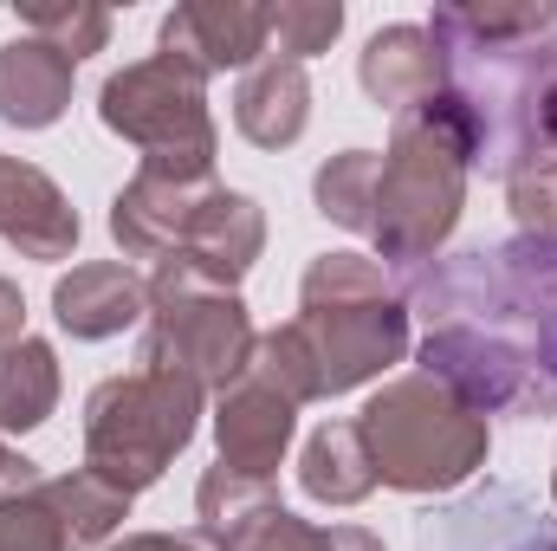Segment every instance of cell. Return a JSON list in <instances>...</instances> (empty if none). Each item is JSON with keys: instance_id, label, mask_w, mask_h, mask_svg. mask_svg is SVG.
<instances>
[{"instance_id": "obj_8", "label": "cell", "mask_w": 557, "mask_h": 551, "mask_svg": "<svg viewBox=\"0 0 557 551\" xmlns=\"http://www.w3.org/2000/svg\"><path fill=\"white\" fill-rule=\"evenodd\" d=\"M221 195L214 175H162L137 169L117 195H111V241L124 247V260H182L188 234L201 221V208Z\"/></svg>"}, {"instance_id": "obj_27", "label": "cell", "mask_w": 557, "mask_h": 551, "mask_svg": "<svg viewBox=\"0 0 557 551\" xmlns=\"http://www.w3.org/2000/svg\"><path fill=\"white\" fill-rule=\"evenodd\" d=\"M20 338H26V298H20V285H13V279L0 273V357H7Z\"/></svg>"}, {"instance_id": "obj_32", "label": "cell", "mask_w": 557, "mask_h": 551, "mask_svg": "<svg viewBox=\"0 0 557 551\" xmlns=\"http://www.w3.org/2000/svg\"><path fill=\"white\" fill-rule=\"evenodd\" d=\"M545 247H557V208H552V241H545Z\"/></svg>"}, {"instance_id": "obj_5", "label": "cell", "mask_w": 557, "mask_h": 551, "mask_svg": "<svg viewBox=\"0 0 557 551\" xmlns=\"http://www.w3.org/2000/svg\"><path fill=\"white\" fill-rule=\"evenodd\" d=\"M253 311L234 285L208 279L188 260H162L149 273V311H143V370L188 377L195 390H227L253 364Z\"/></svg>"}, {"instance_id": "obj_2", "label": "cell", "mask_w": 557, "mask_h": 551, "mask_svg": "<svg viewBox=\"0 0 557 551\" xmlns=\"http://www.w3.org/2000/svg\"><path fill=\"white\" fill-rule=\"evenodd\" d=\"M409 357V305L376 254H318L298 279V318L260 331L253 364L305 403L350 396Z\"/></svg>"}, {"instance_id": "obj_17", "label": "cell", "mask_w": 557, "mask_h": 551, "mask_svg": "<svg viewBox=\"0 0 557 551\" xmlns=\"http://www.w3.org/2000/svg\"><path fill=\"white\" fill-rule=\"evenodd\" d=\"M260 254H267V208H260L253 195H240V188H221V195L201 208V221H195L182 260L201 267L208 279H221V285H240V279L253 273Z\"/></svg>"}, {"instance_id": "obj_24", "label": "cell", "mask_w": 557, "mask_h": 551, "mask_svg": "<svg viewBox=\"0 0 557 551\" xmlns=\"http://www.w3.org/2000/svg\"><path fill=\"white\" fill-rule=\"evenodd\" d=\"M519 143H525V169L557 162V39L532 52L525 65V91H519ZM519 169V175H525Z\"/></svg>"}, {"instance_id": "obj_26", "label": "cell", "mask_w": 557, "mask_h": 551, "mask_svg": "<svg viewBox=\"0 0 557 551\" xmlns=\"http://www.w3.org/2000/svg\"><path fill=\"white\" fill-rule=\"evenodd\" d=\"M344 33V7L337 0H278L273 7V39H278V59L305 65L318 52H331V39Z\"/></svg>"}, {"instance_id": "obj_31", "label": "cell", "mask_w": 557, "mask_h": 551, "mask_svg": "<svg viewBox=\"0 0 557 551\" xmlns=\"http://www.w3.org/2000/svg\"><path fill=\"white\" fill-rule=\"evenodd\" d=\"M512 551H557V526H552V519H539V526H532Z\"/></svg>"}, {"instance_id": "obj_16", "label": "cell", "mask_w": 557, "mask_h": 551, "mask_svg": "<svg viewBox=\"0 0 557 551\" xmlns=\"http://www.w3.org/2000/svg\"><path fill=\"white\" fill-rule=\"evenodd\" d=\"M311 124V78L305 65L267 52L240 85H234V131L253 149H292Z\"/></svg>"}, {"instance_id": "obj_3", "label": "cell", "mask_w": 557, "mask_h": 551, "mask_svg": "<svg viewBox=\"0 0 557 551\" xmlns=\"http://www.w3.org/2000/svg\"><path fill=\"white\" fill-rule=\"evenodd\" d=\"M467 175H473V143L447 98H428L421 111L396 118L376 169V208H370L376 260L396 279L441 260L467 208Z\"/></svg>"}, {"instance_id": "obj_33", "label": "cell", "mask_w": 557, "mask_h": 551, "mask_svg": "<svg viewBox=\"0 0 557 551\" xmlns=\"http://www.w3.org/2000/svg\"><path fill=\"white\" fill-rule=\"evenodd\" d=\"M552 506H557V467H552Z\"/></svg>"}, {"instance_id": "obj_12", "label": "cell", "mask_w": 557, "mask_h": 551, "mask_svg": "<svg viewBox=\"0 0 557 551\" xmlns=\"http://www.w3.org/2000/svg\"><path fill=\"white\" fill-rule=\"evenodd\" d=\"M149 311V279L131 260H78L72 273L52 279V318L78 344H104L117 331L143 325Z\"/></svg>"}, {"instance_id": "obj_13", "label": "cell", "mask_w": 557, "mask_h": 551, "mask_svg": "<svg viewBox=\"0 0 557 551\" xmlns=\"http://www.w3.org/2000/svg\"><path fill=\"white\" fill-rule=\"evenodd\" d=\"M357 85H363V98L376 111H396V118H409L428 98H441L447 91V65H441L434 33L428 26H409V20L370 33V46L357 59Z\"/></svg>"}, {"instance_id": "obj_7", "label": "cell", "mask_w": 557, "mask_h": 551, "mask_svg": "<svg viewBox=\"0 0 557 551\" xmlns=\"http://www.w3.org/2000/svg\"><path fill=\"white\" fill-rule=\"evenodd\" d=\"M98 118L104 131L137 143V169H162V175H214L221 156V131L208 111V78L169 52H149L137 65L111 72L98 91Z\"/></svg>"}, {"instance_id": "obj_30", "label": "cell", "mask_w": 557, "mask_h": 551, "mask_svg": "<svg viewBox=\"0 0 557 551\" xmlns=\"http://www.w3.org/2000/svg\"><path fill=\"white\" fill-rule=\"evenodd\" d=\"M331 551H383L370 526H331Z\"/></svg>"}, {"instance_id": "obj_6", "label": "cell", "mask_w": 557, "mask_h": 551, "mask_svg": "<svg viewBox=\"0 0 557 551\" xmlns=\"http://www.w3.org/2000/svg\"><path fill=\"white\" fill-rule=\"evenodd\" d=\"M201 403H208V390H195L188 377H169V370L137 364L124 377H104L85 396V467H98L104 480H117L137 500L195 441Z\"/></svg>"}, {"instance_id": "obj_29", "label": "cell", "mask_w": 557, "mask_h": 551, "mask_svg": "<svg viewBox=\"0 0 557 551\" xmlns=\"http://www.w3.org/2000/svg\"><path fill=\"white\" fill-rule=\"evenodd\" d=\"M39 480V467L26 461V454H13L7 448V434H0V493H13V487H33Z\"/></svg>"}, {"instance_id": "obj_14", "label": "cell", "mask_w": 557, "mask_h": 551, "mask_svg": "<svg viewBox=\"0 0 557 551\" xmlns=\"http://www.w3.org/2000/svg\"><path fill=\"white\" fill-rule=\"evenodd\" d=\"M532 526H539V506H532L519 487L486 480L480 493H467V500L428 513L421 532H416V546L421 551H512Z\"/></svg>"}, {"instance_id": "obj_10", "label": "cell", "mask_w": 557, "mask_h": 551, "mask_svg": "<svg viewBox=\"0 0 557 551\" xmlns=\"http://www.w3.org/2000/svg\"><path fill=\"white\" fill-rule=\"evenodd\" d=\"M292 428H298V403L278 390L260 364H247V377H234L214 396V448H221L227 474L273 480L285 448H292Z\"/></svg>"}, {"instance_id": "obj_18", "label": "cell", "mask_w": 557, "mask_h": 551, "mask_svg": "<svg viewBox=\"0 0 557 551\" xmlns=\"http://www.w3.org/2000/svg\"><path fill=\"white\" fill-rule=\"evenodd\" d=\"M298 487L305 500L318 506H357L376 493V467H370V448L357 434V421H318L305 454H298Z\"/></svg>"}, {"instance_id": "obj_23", "label": "cell", "mask_w": 557, "mask_h": 551, "mask_svg": "<svg viewBox=\"0 0 557 551\" xmlns=\"http://www.w3.org/2000/svg\"><path fill=\"white\" fill-rule=\"evenodd\" d=\"M201 546L208 551H331V526H311V519L285 513L278 500H267L247 519L201 532Z\"/></svg>"}, {"instance_id": "obj_25", "label": "cell", "mask_w": 557, "mask_h": 551, "mask_svg": "<svg viewBox=\"0 0 557 551\" xmlns=\"http://www.w3.org/2000/svg\"><path fill=\"white\" fill-rule=\"evenodd\" d=\"M0 551H72L52 500H46V474L33 487L0 493Z\"/></svg>"}, {"instance_id": "obj_20", "label": "cell", "mask_w": 557, "mask_h": 551, "mask_svg": "<svg viewBox=\"0 0 557 551\" xmlns=\"http://www.w3.org/2000/svg\"><path fill=\"white\" fill-rule=\"evenodd\" d=\"M59 351L46 338H20L0 357V434H33L59 409Z\"/></svg>"}, {"instance_id": "obj_15", "label": "cell", "mask_w": 557, "mask_h": 551, "mask_svg": "<svg viewBox=\"0 0 557 551\" xmlns=\"http://www.w3.org/2000/svg\"><path fill=\"white\" fill-rule=\"evenodd\" d=\"M72 59L52 52L46 39L20 33L0 46V124L13 131H52L72 105Z\"/></svg>"}, {"instance_id": "obj_21", "label": "cell", "mask_w": 557, "mask_h": 551, "mask_svg": "<svg viewBox=\"0 0 557 551\" xmlns=\"http://www.w3.org/2000/svg\"><path fill=\"white\" fill-rule=\"evenodd\" d=\"M376 169H383L376 149H337L331 162H318V175H311V201H318V215H324L331 228H344V234H370Z\"/></svg>"}, {"instance_id": "obj_9", "label": "cell", "mask_w": 557, "mask_h": 551, "mask_svg": "<svg viewBox=\"0 0 557 551\" xmlns=\"http://www.w3.org/2000/svg\"><path fill=\"white\" fill-rule=\"evenodd\" d=\"M273 39V7L260 0H182L156 26V52L195 65L201 78L214 72H253Z\"/></svg>"}, {"instance_id": "obj_19", "label": "cell", "mask_w": 557, "mask_h": 551, "mask_svg": "<svg viewBox=\"0 0 557 551\" xmlns=\"http://www.w3.org/2000/svg\"><path fill=\"white\" fill-rule=\"evenodd\" d=\"M46 500L65 526L72 551H111L124 519H131V493L117 480H104L98 467H72V474H46Z\"/></svg>"}, {"instance_id": "obj_28", "label": "cell", "mask_w": 557, "mask_h": 551, "mask_svg": "<svg viewBox=\"0 0 557 551\" xmlns=\"http://www.w3.org/2000/svg\"><path fill=\"white\" fill-rule=\"evenodd\" d=\"M111 551H208L201 532H124Z\"/></svg>"}, {"instance_id": "obj_22", "label": "cell", "mask_w": 557, "mask_h": 551, "mask_svg": "<svg viewBox=\"0 0 557 551\" xmlns=\"http://www.w3.org/2000/svg\"><path fill=\"white\" fill-rule=\"evenodd\" d=\"M20 33L46 39L52 52H65L72 65L111 46V13L91 0H20Z\"/></svg>"}, {"instance_id": "obj_11", "label": "cell", "mask_w": 557, "mask_h": 551, "mask_svg": "<svg viewBox=\"0 0 557 551\" xmlns=\"http://www.w3.org/2000/svg\"><path fill=\"white\" fill-rule=\"evenodd\" d=\"M78 208L65 201V188L39 169V162H20V156H0V241L20 254V260H72L78 254Z\"/></svg>"}, {"instance_id": "obj_1", "label": "cell", "mask_w": 557, "mask_h": 551, "mask_svg": "<svg viewBox=\"0 0 557 551\" xmlns=\"http://www.w3.org/2000/svg\"><path fill=\"white\" fill-rule=\"evenodd\" d=\"M403 305L421 325V377L473 415H557V247L499 241L416 267Z\"/></svg>"}, {"instance_id": "obj_4", "label": "cell", "mask_w": 557, "mask_h": 551, "mask_svg": "<svg viewBox=\"0 0 557 551\" xmlns=\"http://www.w3.org/2000/svg\"><path fill=\"white\" fill-rule=\"evenodd\" d=\"M357 434L370 448V467H376V487L389 493H454L467 487L486 454H493V428L486 415H473L447 383L434 377H389L363 415H357Z\"/></svg>"}]
</instances>
